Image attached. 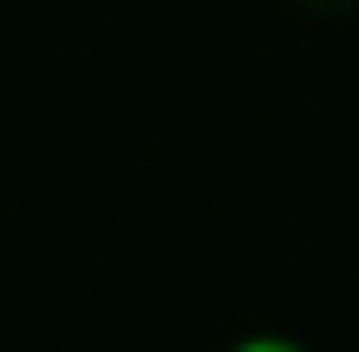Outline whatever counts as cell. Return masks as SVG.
Segmentation results:
<instances>
[{"mask_svg": "<svg viewBox=\"0 0 359 352\" xmlns=\"http://www.w3.org/2000/svg\"><path fill=\"white\" fill-rule=\"evenodd\" d=\"M290 7H304V14H318V21H346V14H359V0H290Z\"/></svg>", "mask_w": 359, "mask_h": 352, "instance_id": "obj_2", "label": "cell"}, {"mask_svg": "<svg viewBox=\"0 0 359 352\" xmlns=\"http://www.w3.org/2000/svg\"><path fill=\"white\" fill-rule=\"evenodd\" d=\"M222 352H311V346L290 339V332H249V339H228Z\"/></svg>", "mask_w": 359, "mask_h": 352, "instance_id": "obj_1", "label": "cell"}]
</instances>
